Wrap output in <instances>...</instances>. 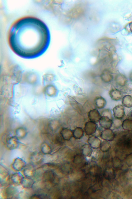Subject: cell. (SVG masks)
Listing matches in <instances>:
<instances>
[{"label":"cell","mask_w":132,"mask_h":199,"mask_svg":"<svg viewBox=\"0 0 132 199\" xmlns=\"http://www.w3.org/2000/svg\"><path fill=\"white\" fill-rule=\"evenodd\" d=\"M113 169L110 168L106 169L105 172V176L108 180H112L115 179L116 175Z\"/></svg>","instance_id":"cell-17"},{"label":"cell","mask_w":132,"mask_h":199,"mask_svg":"<svg viewBox=\"0 0 132 199\" xmlns=\"http://www.w3.org/2000/svg\"><path fill=\"white\" fill-rule=\"evenodd\" d=\"M82 154L86 156H90L92 153V151L91 147L87 144L83 146L81 149Z\"/></svg>","instance_id":"cell-19"},{"label":"cell","mask_w":132,"mask_h":199,"mask_svg":"<svg viewBox=\"0 0 132 199\" xmlns=\"http://www.w3.org/2000/svg\"><path fill=\"white\" fill-rule=\"evenodd\" d=\"M54 176V174L52 172L48 170L44 174L43 179L45 182H51L53 181Z\"/></svg>","instance_id":"cell-18"},{"label":"cell","mask_w":132,"mask_h":199,"mask_svg":"<svg viewBox=\"0 0 132 199\" xmlns=\"http://www.w3.org/2000/svg\"><path fill=\"white\" fill-rule=\"evenodd\" d=\"M109 94L111 99L116 101L120 100L123 96L122 92L116 89H112L110 90Z\"/></svg>","instance_id":"cell-7"},{"label":"cell","mask_w":132,"mask_h":199,"mask_svg":"<svg viewBox=\"0 0 132 199\" xmlns=\"http://www.w3.org/2000/svg\"><path fill=\"white\" fill-rule=\"evenodd\" d=\"M83 134V130L80 128H76L73 132V136L77 139L81 138Z\"/></svg>","instance_id":"cell-23"},{"label":"cell","mask_w":132,"mask_h":199,"mask_svg":"<svg viewBox=\"0 0 132 199\" xmlns=\"http://www.w3.org/2000/svg\"><path fill=\"white\" fill-rule=\"evenodd\" d=\"M15 188H10L8 189L9 191H7V192L6 193L7 194V195L10 196H12L14 194H15Z\"/></svg>","instance_id":"cell-30"},{"label":"cell","mask_w":132,"mask_h":199,"mask_svg":"<svg viewBox=\"0 0 132 199\" xmlns=\"http://www.w3.org/2000/svg\"><path fill=\"white\" fill-rule=\"evenodd\" d=\"M34 183V181L31 177H25L24 178L21 184L24 188H29L33 186Z\"/></svg>","instance_id":"cell-15"},{"label":"cell","mask_w":132,"mask_h":199,"mask_svg":"<svg viewBox=\"0 0 132 199\" xmlns=\"http://www.w3.org/2000/svg\"><path fill=\"white\" fill-rule=\"evenodd\" d=\"M42 152L45 154L49 153L50 151L49 148L46 145H44L42 147Z\"/></svg>","instance_id":"cell-28"},{"label":"cell","mask_w":132,"mask_h":199,"mask_svg":"<svg viewBox=\"0 0 132 199\" xmlns=\"http://www.w3.org/2000/svg\"><path fill=\"white\" fill-rule=\"evenodd\" d=\"M116 83L119 86H125L127 82L126 77L123 75L119 74L117 75L115 77Z\"/></svg>","instance_id":"cell-11"},{"label":"cell","mask_w":132,"mask_h":199,"mask_svg":"<svg viewBox=\"0 0 132 199\" xmlns=\"http://www.w3.org/2000/svg\"><path fill=\"white\" fill-rule=\"evenodd\" d=\"M18 145L17 141L15 140H10L7 143V146L8 147L11 149H12L15 148Z\"/></svg>","instance_id":"cell-25"},{"label":"cell","mask_w":132,"mask_h":199,"mask_svg":"<svg viewBox=\"0 0 132 199\" xmlns=\"http://www.w3.org/2000/svg\"><path fill=\"white\" fill-rule=\"evenodd\" d=\"M126 162L129 166L132 165V153L126 156L125 159Z\"/></svg>","instance_id":"cell-26"},{"label":"cell","mask_w":132,"mask_h":199,"mask_svg":"<svg viewBox=\"0 0 132 199\" xmlns=\"http://www.w3.org/2000/svg\"><path fill=\"white\" fill-rule=\"evenodd\" d=\"M113 167L116 169H120L122 165L121 160L118 158L115 157L112 160Z\"/></svg>","instance_id":"cell-22"},{"label":"cell","mask_w":132,"mask_h":199,"mask_svg":"<svg viewBox=\"0 0 132 199\" xmlns=\"http://www.w3.org/2000/svg\"><path fill=\"white\" fill-rule=\"evenodd\" d=\"M100 125L105 129H110L113 124L112 120L109 117L103 116L99 120Z\"/></svg>","instance_id":"cell-4"},{"label":"cell","mask_w":132,"mask_h":199,"mask_svg":"<svg viewBox=\"0 0 132 199\" xmlns=\"http://www.w3.org/2000/svg\"><path fill=\"white\" fill-rule=\"evenodd\" d=\"M122 122L120 119H116L113 122V124L114 127L116 129H118L122 125Z\"/></svg>","instance_id":"cell-27"},{"label":"cell","mask_w":132,"mask_h":199,"mask_svg":"<svg viewBox=\"0 0 132 199\" xmlns=\"http://www.w3.org/2000/svg\"><path fill=\"white\" fill-rule=\"evenodd\" d=\"M26 165V163L24 160L20 158H18L15 159L12 166L14 170L18 171L22 170Z\"/></svg>","instance_id":"cell-6"},{"label":"cell","mask_w":132,"mask_h":199,"mask_svg":"<svg viewBox=\"0 0 132 199\" xmlns=\"http://www.w3.org/2000/svg\"><path fill=\"white\" fill-rule=\"evenodd\" d=\"M94 104L96 107L99 109L103 108L105 105L106 101L102 96L96 97L94 100Z\"/></svg>","instance_id":"cell-12"},{"label":"cell","mask_w":132,"mask_h":199,"mask_svg":"<svg viewBox=\"0 0 132 199\" xmlns=\"http://www.w3.org/2000/svg\"><path fill=\"white\" fill-rule=\"evenodd\" d=\"M103 112V116H107L109 117L111 119L112 118V116L111 111L108 109L105 110Z\"/></svg>","instance_id":"cell-29"},{"label":"cell","mask_w":132,"mask_h":199,"mask_svg":"<svg viewBox=\"0 0 132 199\" xmlns=\"http://www.w3.org/2000/svg\"><path fill=\"white\" fill-rule=\"evenodd\" d=\"M34 169L31 167H27L25 168L23 171V173L26 177H31L34 174Z\"/></svg>","instance_id":"cell-24"},{"label":"cell","mask_w":132,"mask_h":199,"mask_svg":"<svg viewBox=\"0 0 132 199\" xmlns=\"http://www.w3.org/2000/svg\"><path fill=\"white\" fill-rule=\"evenodd\" d=\"M61 133L64 139L67 140L70 139L73 135V133L71 130L65 128L62 130Z\"/></svg>","instance_id":"cell-20"},{"label":"cell","mask_w":132,"mask_h":199,"mask_svg":"<svg viewBox=\"0 0 132 199\" xmlns=\"http://www.w3.org/2000/svg\"><path fill=\"white\" fill-rule=\"evenodd\" d=\"M101 138L105 140L111 141L114 139L115 134L113 131L110 129H106L101 132L100 136Z\"/></svg>","instance_id":"cell-3"},{"label":"cell","mask_w":132,"mask_h":199,"mask_svg":"<svg viewBox=\"0 0 132 199\" xmlns=\"http://www.w3.org/2000/svg\"><path fill=\"white\" fill-rule=\"evenodd\" d=\"M8 40L12 50L22 57L32 58L42 54L50 40L46 25L35 17H27L15 22L9 30Z\"/></svg>","instance_id":"cell-1"},{"label":"cell","mask_w":132,"mask_h":199,"mask_svg":"<svg viewBox=\"0 0 132 199\" xmlns=\"http://www.w3.org/2000/svg\"><path fill=\"white\" fill-rule=\"evenodd\" d=\"M113 110L115 118L121 119L125 116L124 108L122 105L119 104L116 106L114 108Z\"/></svg>","instance_id":"cell-2"},{"label":"cell","mask_w":132,"mask_h":199,"mask_svg":"<svg viewBox=\"0 0 132 199\" xmlns=\"http://www.w3.org/2000/svg\"><path fill=\"white\" fill-rule=\"evenodd\" d=\"M123 129L127 131H132V120L127 119L122 122Z\"/></svg>","instance_id":"cell-16"},{"label":"cell","mask_w":132,"mask_h":199,"mask_svg":"<svg viewBox=\"0 0 132 199\" xmlns=\"http://www.w3.org/2000/svg\"><path fill=\"white\" fill-rule=\"evenodd\" d=\"M111 146V144L109 141L105 140L101 143L100 148L102 151L106 152L110 149Z\"/></svg>","instance_id":"cell-21"},{"label":"cell","mask_w":132,"mask_h":199,"mask_svg":"<svg viewBox=\"0 0 132 199\" xmlns=\"http://www.w3.org/2000/svg\"><path fill=\"white\" fill-rule=\"evenodd\" d=\"M89 119L93 122H97L99 121L100 118V115L98 112L95 109L89 111L88 113Z\"/></svg>","instance_id":"cell-14"},{"label":"cell","mask_w":132,"mask_h":199,"mask_svg":"<svg viewBox=\"0 0 132 199\" xmlns=\"http://www.w3.org/2000/svg\"><path fill=\"white\" fill-rule=\"evenodd\" d=\"M24 177L20 173H15L12 175L11 179L12 182L16 184H21Z\"/></svg>","instance_id":"cell-10"},{"label":"cell","mask_w":132,"mask_h":199,"mask_svg":"<svg viewBox=\"0 0 132 199\" xmlns=\"http://www.w3.org/2000/svg\"><path fill=\"white\" fill-rule=\"evenodd\" d=\"M129 79L130 81L132 82V72L130 75Z\"/></svg>","instance_id":"cell-31"},{"label":"cell","mask_w":132,"mask_h":199,"mask_svg":"<svg viewBox=\"0 0 132 199\" xmlns=\"http://www.w3.org/2000/svg\"><path fill=\"white\" fill-rule=\"evenodd\" d=\"M122 103L123 106L126 108L132 107V97L129 95L124 96L122 98Z\"/></svg>","instance_id":"cell-13"},{"label":"cell","mask_w":132,"mask_h":199,"mask_svg":"<svg viewBox=\"0 0 132 199\" xmlns=\"http://www.w3.org/2000/svg\"><path fill=\"white\" fill-rule=\"evenodd\" d=\"M131 117H132V112H131Z\"/></svg>","instance_id":"cell-32"},{"label":"cell","mask_w":132,"mask_h":199,"mask_svg":"<svg viewBox=\"0 0 132 199\" xmlns=\"http://www.w3.org/2000/svg\"><path fill=\"white\" fill-rule=\"evenodd\" d=\"M88 142L91 147L97 148L100 147L101 144L100 140L95 136L90 137L88 140Z\"/></svg>","instance_id":"cell-8"},{"label":"cell","mask_w":132,"mask_h":199,"mask_svg":"<svg viewBox=\"0 0 132 199\" xmlns=\"http://www.w3.org/2000/svg\"><path fill=\"white\" fill-rule=\"evenodd\" d=\"M97 127V125L94 122H89L85 124V131L87 135H90L95 132Z\"/></svg>","instance_id":"cell-5"},{"label":"cell","mask_w":132,"mask_h":199,"mask_svg":"<svg viewBox=\"0 0 132 199\" xmlns=\"http://www.w3.org/2000/svg\"><path fill=\"white\" fill-rule=\"evenodd\" d=\"M100 77L102 81L106 83L111 82L113 78L112 75L106 70H104L102 72Z\"/></svg>","instance_id":"cell-9"}]
</instances>
